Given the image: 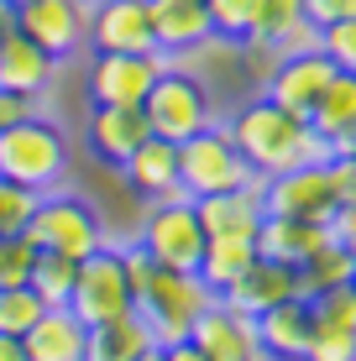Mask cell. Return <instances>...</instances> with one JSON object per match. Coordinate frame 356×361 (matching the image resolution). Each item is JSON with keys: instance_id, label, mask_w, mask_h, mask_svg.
<instances>
[{"instance_id": "obj_8", "label": "cell", "mask_w": 356, "mask_h": 361, "mask_svg": "<svg viewBox=\"0 0 356 361\" xmlns=\"http://www.w3.org/2000/svg\"><path fill=\"white\" fill-rule=\"evenodd\" d=\"M68 309L79 314V325H105V319H121L137 309L131 298V283H126V262H121V246L110 241L100 252H90L79 262V278H73V293H68Z\"/></svg>"}, {"instance_id": "obj_20", "label": "cell", "mask_w": 356, "mask_h": 361, "mask_svg": "<svg viewBox=\"0 0 356 361\" xmlns=\"http://www.w3.org/2000/svg\"><path fill=\"white\" fill-rule=\"evenodd\" d=\"M330 241L325 220H293V215H262L257 226V257H273L283 267H304Z\"/></svg>"}, {"instance_id": "obj_23", "label": "cell", "mask_w": 356, "mask_h": 361, "mask_svg": "<svg viewBox=\"0 0 356 361\" xmlns=\"http://www.w3.org/2000/svg\"><path fill=\"white\" fill-rule=\"evenodd\" d=\"M84 335L90 325H79L73 309H42V319L21 335L27 361H84Z\"/></svg>"}, {"instance_id": "obj_29", "label": "cell", "mask_w": 356, "mask_h": 361, "mask_svg": "<svg viewBox=\"0 0 356 361\" xmlns=\"http://www.w3.org/2000/svg\"><path fill=\"white\" fill-rule=\"evenodd\" d=\"M299 21H304V0H257V16H252V37H247V42L273 53Z\"/></svg>"}, {"instance_id": "obj_45", "label": "cell", "mask_w": 356, "mask_h": 361, "mask_svg": "<svg viewBox=\"0 0 356 361\" xmlns=\"http://www.w3.org/2000/svg\"><path fill=\"white\" fill-rule=\"evenodd\" d=\"M142 361H163V345H152V351H147Z\"/></svg>"}, {"instance_id": "obj_26", "label": "cell", "mask_w": 356, "mask_h": 361, "mask_svg": "<svg viewBox=\"0 0 356 361\" xmlns=\"http://www.w3.org/2000/svg\"><path fill=\"white\" fill-rule=\"evenodd\" d=\"M252 262H257V241H247V235H210V241H204V257H200V278H204V288L220 298Z\"/></svg>"}, {"instance_id": "obj_48", "label": "cell", "mask_w": 356, "mask_h": 361, "mask_svg": "<svg viewBox=\"0 0 356 361\" xmlns=\"http://www.w3.org/2000/svg\"><path fill=\"white\" fill-rule=\"evenodd\" d=\"M84 6H100V0H84Z\"/></svg>"}, {"instance_id": "obj_33", "label": "cell", "mask_w": 356, "mask_h": 361, "mask_svg": "<svg viewBox=\"0 0 356 361\" xmlns=\"http://www.w3.org/2000/svg\"><path fill=\"white\" fill-rule=\"evenodd\" d=\"M32 262H37V246L27 235H0V288H16V283L32 278Z\"/></svg>"}, {"instance_id": "obj_40", "label": "cell", "mask_w": 356, "mask_h": 361, "mask_svg": "<svg viewBox=\"0 0 356 361\" xmlns=\"http://www.w3.org/2000/svg\"><path fill=\"white\" fill-rule=\"evenodd\" d=\"M325 226H330V241L346 246V252L356 257V204H336V215H330Z\"/></svg>"}, {"instance_id": "obj_19", "label": "cell", "mask_w": 356, "mask_h": 361, "mask_svg": "<svg viewBox=\"0 0 356 361\" xmlns=\"http://www.w3.org/2000/svg\"><path fill=\"white\" fill-rule=\"evenodd\" d=\"M53 73H58V58H47L27 32L0 37V90L37 105V94H47V84H53Z\"/></svg>"}, {"instance_id": "obj_18", "label": "cell", "mask_w": 356, "mask_h": 361, "mask_svg": "<svg viewBox=\"0 0 356 361\" xmlns=\"http://www.w3.org/2000/svg\"><path fill=\"white\" fill-rule=\"evenodd\" d=\"M309 330H314L309 298H283V304L262 309V314H257V345H262V361H304Z\"/></svg>"}, {"instance_id": "obj_27", "label": "cell", "mask_w": 356, "mask_h": 361, "mask_svg": "<svg viewBox=\"0 0 356 361\" xmlns=\"http://www.w3.org/2000/svg\"><path fill=\"white\" fill-rule=\"evenodd\" d=\"M73 278H79V257H63V252H37L27 288H32L37 298H42L47 309H68Z\"/></svg>"}, {"instance_id": "obj_5", "label": "cell", "mask_w": 356, "mask_h": 361, "mask_svg": "<svg viewBox=\"0 0 356 361\" xmlns=\"http://www.w3.org/2000/svg\"><path fill=\"white\" fill-rule=\"evenodd\" d=\"M178 183L189 199H204V194H226V189H252L262 183L252 173V163L241 157V147L231 142V131L220 126H204L200 136L178 142Z\"/></svg>"}, {"instance_id": "obj_3", "label": "cell", "mask_w": 356, "mask_h": 361, "mask_svg": "<svg viewBox=\"0 0 356 361\" xmlns=\"http://www.w3.org/2000/svg\"><path fill=\"white\" fill-rule=\"evenodd\" d=\"M21 235H27L37 252H63V257H79V262L90 252H100V246H110L100 209L79 194H63V189L37 194V209H32Z\"/></svg>"}, {"instance_id": "obj_35", "label": "cell", "mask_w": 356, "mask_h": 361, "mask_svg": "<svg viewBox=\"0 0 356 361\" xmlns=\"http://www.w3.org/2000/svg\"><path fill=\"white\" fill-rule=\"evenodd\" d=\"M32 209H37V194L32 189L0 178V235H21V231H27V220H32Z\"/></svg>"}, {"instance_id": "obj_44", "label": "cell", "mask_w": 356, "mask_h": 361, "mask_svg": "<svg viewBox=\"0 0 356 361\" xmlns=\"http://www.w3.org/2000/svg\"><path fill=\"white\" fill-rule=\"evenodd\" d=\"M6 32H16V6H11V0H0V37Z\"/></svg>"}, {"instance_id": "obj_49", "label": "cell", "mask_w": 356, "mask_h": 361, "mask_svg": "<svg viewBox=\"0 0 356 361\" xmlns=\"http://www.w3.org/2000/svg\"><path fill=\"white\" fill-rule=\"evenodd\" d=\"M351 283H356V278H351Z\"/></svg>"}, {"instance_id": "obj_46", "label": "cell", "mask_w": 356, "mask_h": 361, "mask_svg": "<svg viewBox=\"0 0 356 361\" xmlns=\"http://www.w3.org/2000/svg\"><path fill=\"white\" fill-rule=\"evenodd\" d=\"M351 157H356V136H351Z\"/></svg>"}, {"instance_id": "obj_30", "label": "cell", "mask_w": 356, "mask_h": 361, "mask_svg": "<svg viewBox=\"0 0 356 361\" xmlns=\"http://www.w3.org/2000/svg\"><path fill=\"white\" fill-rule=\"evenodd\" d=\"M42 298H37L27 283H16V288H0V335H27L37 319H42Z\"/></svg>"}, {"instance_id": "obj_37", "label": "cell", "mask_w": 356, "mask_h": 361, "mask_svg": "<svg viewBox=\"0 0 356 361\" xmlns=\"http://www.w3.org/2000/svg\"><path fill=\"white\" fill-rule=\"evenodd\" d=\"M325 168H330V189H336V204H356V157H351V152H336Z\"/></svg>"}, {"instance_id": "obj_2", "label": "cell", "mask_w": 356, "mask_h": 361, "mask_svg": "<svg viewBox=\"0 0 356 361\" xmlns=\"http://www.w3.org/2000/svg\"><path fill=\"white\" fill-rule=\"evenodd\" d=\"M68 163H73L68 131L58 121L37 116V110L0 131V178L6 183H21L32 194H53L68 178Z\"/></svg>"}, {"instance_id": "obj_1", "label": "cell", "mask_w": 356, "mask_h": 361, "mask_svg": "<svg viewBox=\"0 0 356 361\" xmlns=\"http://www.w3.org/2000/svg\"><path fill=\"white\" fill-rule=\"evenodd\" d=\"M231 142L241 147V157L252 163L257 178H278L288 168H304V163H330V142L309 126V116H293V110L273 105L267 94L247 99L236 116L226 121Z\"/></svg>"}, {"instance_id": "obj_38", "label": "cell", "mask_w": 356, "mask_h": 361, "mask_svg": "<svg viewBox=\"0 0 356 361\" xmlns=\"http://www.w3.org/2000/svg\"><path fill=\"white\" fill-rule=\"evenodd\" d=\"M121 262H126V283H131V298H137V293L147 288V278L157 272V262H152V257L142 252L137 241H131V246H121Z\"/></svg>"}, {"instance_id": "obj_32", "label": "cell", "mask_w": 356, "mask_h": 361, "mask_svg": "<svg viewBox=\"0 0 356 361\" xmlns=\"http://www.w3.org/2000/svg\"><path fill=\"white\" fill-rule=\"evenodd\" d=\"M210 6V27L220 42H247L252 37V16H257V0H204Z\"/></svg>"}, {"instance_id": "obj_41", "label": "cell", "mask_w": 356, "mask_h": 361, "mask_svg": "<svg viewBox=\"0 0 356 361\" xmlns=\"http://www.w3.org/2000/svg\"><path fill=\"white\" fill-rule=\"evenodd\" d=\"M32 99H21V94H11V90H0V131H6V126H16V121L21 116H32Z\"/></svg>"}, {"instance_id": "obj_24", "label": "cell", "mask_w": 356, "mask_h": 361, "mask_svg": "<svg viewBox=\"0 0 356 361\" xmlns=\"http://www.w3.org/2000/svg\"><path fill=\"white\" fill-rule=\"evenodd\" d=\"M309 126L330 142V152H351V136H356V73H340L325 84V94L314 99L309 110Z\"/></svg>"}, {"instance_id": "obj_17", "label": "cell", "mask_w": 356, "mask_h": 361, "mask_svg": "<svg viewBox=\"0 0 356 361\" xmlns=\"http://www.w3.org/2000/svg\"><path fill=\"white\" fill-rule=\"evenodd\" d=\"M147 16H152V37L163 53H194V47H204L215 37L210 27V6L204 0H147Z\"/></svg>"}, {"instance_id": "obj_36", "label": "cell", "mask_w": 356, "mask_h": 361, "mask_svg": "<svg viewBox=\"0 0 356 361\" xmlns=\"http://www.w3.org/2000/svg\"><path fill=\"white\" fill-rule=\"evenodd\" d=\"M320 53L340 73H356V16L351 21H336V27H320Z\"/></svg>"}, {"instance_id": "obj_22", "label": "cell", "mask_w": 356, "mask_h": 361, "mask_svg": "<svg viewBox=\"0 0 356 361\" xmlns=\"http://www.w3.org/2000/svg\"><path fill=\"white\" fill-rule=\"evenodd\" d=\"M194 209H200L204 235H247V241H257V226H262V215H267L262 209V183L204 194V199H194Z\"/></svg>"}, {"instance_id": "obj_16", "label": "cell", "mask_w": 356, "mask_h": 361, "mask_svg": "<svg viewBox=\"0 0 356 361\" xmlns=\"http://www.w3.org/2000/svg\"><path fill=\"white\" fill-rule=\"evenodd\" d=\"M283 298H299V267H283V262H273V257H257V262L220 293V304H231V309H241V314L257 319L262 309L283 304Z\"/></svg>"}, {"instance_id": "obj_47", "label": "cell", "mask_w": 356, "mask_h": 361, "mask_svg": "<svg viewBox=\"0 0 356 361\" xmlns=\"http://www.w3.org/2000/svg\"><path fill=\"white\" fill-rule=\"evenodd\" d=\"M11 6H27V0H11Z\"/></svg>"}, {"instance_id": "obj_10", "label": "cell", "mask_w": 356, "mask_h": 361, "mask_svg": "<svg viewBox=\"0 0 356 361\" xmlns=\"http://www.w3.org/2000/svg\"><path fill=\"white\" fill-rule=\"evenodd\" d=\"M16 32H27L47 58L63 63L68 53H79V42H90V6L84 0H27L16 6Z\"/></svg>"}, {"instance_id": "obj_9", "label": "cell", "mask_w": 356, "mask_h": 361, "mask_svg": "<svg viewBox=\"0 0 356 361\" xmlns=\"http://www.w3.org/2000/svg\"><path fill=\"white\" fill-rule=\"evenodd\" d=\"M168 68H173V53H163V47L157 53H94L84 90L94 105H142L152 94L157 73Z\"/></svg>"}, {"instance_id": "obj_6", "label": "cell", "mask_w": 356, "mask_h": 361, "mask_svg": "<svg viewBox=\"0 0 356 361\" xmlns=\"http://www.w3.org/2000/svg\"><path fill=\"white\" fill-rule=\"evenodd\" d=\"M204 241L210 235L200 226L194 199H152V209H147V220L137 231V246L168 272H200Z\"/></svg>"}, {"instance_id": "obj_12", "label": "cell", "mask_w": 356, "mask_h": 361, "mask_svg": "<svg viewBox=\"0 0 356 361\" xmlns=\"http://www.w3.org/2000/svg\"><path fill=\"white\" fill-rule=\"evenodd\" d=\"M330 79H336V63H330L320 47H309V53H288V58H278V63L267 68V79H262V94L273 99V105L293 110V116H309L314 99L325 94V84H330Z\"/></svg>"}, {"instance_id": "obj_14", "label": "cell", "mask_w": 356, "mask_h": 361, "mask_svg": "<svg viewBox=\"0 0 356 361\" xmlns=\"http://www.w3.org/2000/svg\"><path fill=\"white\" fill-rule=\"evenodd\" d=\"M194 345H200L210 361H262V345H257V319L241 314V309L231 304H215L204 309L200 319H194Z\"/></svg>"}, {"instance_id": "obj_43", "label": "cell", "mask_w": 356, "mask_h": 361, "mask_svg": "<svg viewBox=\"0 0 356 361\" xmlns=\"http://www.w3.org/2000/svg\"><path fill=\"white\" fill-rule=\"evenodd\" d=\"M0 361H27V345H21V335H0Z\"/></svg>"}, {"instance_id": "obj_11", "label": "cell", "mask_w": 356, "mask_h": 361, "mask_svg": "<svg viewBox=\"0 0 356 361\" xmlns=\"http://www.w3.org/2000/svg\"><path fill=\"white\" fill-rule=\"evenodd\" d=\"M262 209L267 215H293V220H330L336 215L330 168L304 163V168L278 173V178H262Z\"/></svg>"}, {"instance_id": "obj_28", "label": "cell", "mask_w": 356, "mask_h": 361, "mask_svg": "<svg viewBox=\"0 0 356 361\" xmlns=\"http://www.w3.org/2000/svg\"><path fill=\"white\" fill-rule=\"evenodd\" d=\"M351 278H356V257L346 252V246L325 241L320 252L299 267V298H314V293L336 288V283H351Z\"/></svg>"}, {"instance_id": "obj_21", "label": "cell", "mask_w": 356, "mask_h": 361, "mask_svg": "<svg viewBox=\"0 0 356 361\" xmlns=\"http://www.w3.org/2000/svg\"><path fill=\"white\" fill-rule=\"evenodd\" d=\"M121 178L147 199H189L178 183V142H163V136H147L137 152L121 163Z\"/></svg>"}, {"instance_id": "obj_42", "label": "cell", "mask_w": 356, "mask_h": 361, "mask_svg": "<svg viewBox=\"0 0 356 361\" xmlns=\"http://www.w3.org/2000/svg\"><path fill=\"white\" fill-rule=\"evenodd\" d=\"M163 361H210V356H204L194 341H178V345H163Z\"/></svg>"}, {"instance_id": "obj_7", "label": "cell", "mask_w": 356, "mask_h": 361, "mask_svg": "<svg viewBox=\"0 0 356 361\" xmlns=\"http://www.w3.org/2000/svg\"><path fill=\"white\" fill-rule=\"evenodd\" d=\"M142 116H147V126H152V136H163V142H189V136H200L204 126H215L210 90L178 63L168 73H157L152 94L142 99Z\"/></svg>"}, {"instance_id": "obj_39", "label": "cell", "mask_w": 356, "mask_h": 361, "mask_svg": "<svg viewBox=\"0 0 356 361\" xmlns=\"http://www.w3.org/2000/svg\"><path fill=\"white\" fill-rule=\"evenodd\" d=\"M304 16H309L314 27H336V21L356 16V0H304Z\"/></svg>"}, {"instance_id": "obj_34", "label": "cell", "mask_w": 356, "mask_h": 361, "mask_svg": "<svg viewBox=\"0 0 356 361\" xmlns=\"http://www.w3.org/2000/svg\"><path fill=\"white\" fill-rule=\"evenodd\" d=\"M309 314L314 319H330V325H351L356 330V283H336V288L314 293L309 298Z\"/></svg>"}, {"instance_id": "obj_13", "label": "cell", "mask_w": 356, "mask_h": 361, "mask_svg": "<svg viewBox=\"0 0 356 361\" xmlns=\"http://www.w3.org/2000/svg\"><path fill=\"white\" fill-rule=\"evenodd\" d=\"M90 47L94 53H157L147 0H100V6H90Z\"/></svg>"}, {"instance_id": "obj_4", "label": "cell", "mask_w": 356, "mask_h": 361, "mask_svg": "<svg viewBox=\"0 0 356 361\" xmlns=\"http://www.w3.org/2000/svg\"><path fill=\"white\" fill-rule=\"evenodd\" d=\"M210 304H215V293L204 288L200 272H168V267H157L152 278H147V288L137 293V314L147 319V330H152L157 345L189 341L194 319H200Z\"/></svg>"}, {"instance_id": "obj_15", "label": "cell", "mask_w": 356, "mask_h": 361, "mask_svg": "<svg viewBox=\"0 0 356 361\" xmlns=\"http://www.w3.org/2000/svg\"><path fill=\"white\" fill-rule=\"evenodd\" d=\"M147 136H152V126H147L142 105H94L84 121V142L105 168H121Z\"/></svg>"}, {"instance_id": "obj_31", "label": "cell", "mask_w": 356, "mask_h": 361, "mask_svg": "<svg viewBox=\"0 0 356 361\" xmlns=\"http://www.w3.org/2000/svg\"><path fill=\"white\" fill-rule=\"evenodd\" d=\"M304 361H356V330L351 325H330V319H314L309 345H304Z\"/></svg>"}, {"instance_id": "obj_25", "label": "cell", "mask_w": 356, "mask_h": 361, "mask_svg": "<svg viewBox=\"0 0 356 361\" xmlns=\"http://www.w3.org/2000/svg\"><path fill=\"white\" fill-rule=\"evenodd\" d=\"M152 330H147V319L131 309V314L121 319H105V325H90L84 335V361H142L152 351Z\"/></svg>"}]
</instances>
